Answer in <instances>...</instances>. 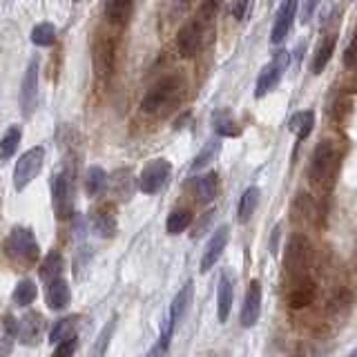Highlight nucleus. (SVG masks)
<instances>
[{
	"instance_id": "nucleus-36",
	"label": "nucleus",
	"mask_w": 357,
	"mask_h": 357,
	"mask_svg": "<svg viewBox=\"0 0 357 357\" xmlns=\"http://www.w3.org/2000/svg\"><path fill=\"white\" fill-rule=\"evenodd\" d=\"M112 333H114V319H112L107 326L100 331L98 335V340L94 344V351H92V357H103L105 351H107V344H109V337H112Z\"/></svg>"
},
{
	"instance_id": "nucleus-37",
	"label": "nucleus",
	"mask_w": 357,
	"mask_h": 357,
	"mask_svg": "<svg viewBox=\"0 0 357 357\" xmlns=\"http://www.w3.org/2000/svg\"><path fill=\"white\" fill-rule=\"evenodd\" d=\"M221 3H223V0H204V3H201V7H199V14L197 16L208 25V22H212V18L217 16Z\"/></svg>"
},
{
	"instance_id": "nucleus-3",
	"label": "nucleus",
	"mask_w": 357,
	"mask_h": 357,
	"mask_svg": "<svg viewBox=\"0 0 357 357\" xmlns=\"http://www.w3.org/2000/svg\"><path fill=\"white\" fill-rule=\"evenodd\" d=\"M310 241L306 234H293V237L288 239V245H286V255H284V268L286 273L295 279H301V277H308V266H310Z\"/></svg>"
},
{
	"instance_id": "nucleus-38",
	"label": "nucleus",
	"mask_w": 357,
	"mask_h": 357,
	"mask_svg": "<svg viewBox=\"0 0 357 357\" xmlns=\"http://www.w3.org/2000/svg\"><path fill=\"white\" fill-rule=\"evenodd\" d=\"M74 351H76V335H72V337H65L63 342L56 344L54 357H72Z\"/></svg>"
},
{
	"instance_id": "nucleus-26",
	"label": "nucleus",
	"mask_w": 357,
	"mask_h": 357,
	"mask_svg": "<svg viewBox=\"0 0 357 357\" xmlns=\"http://www.w3.org/2000/svg\"><path fill=\"white\" fill-rule=\"evenodd\" d=\"M257 204H259V188H257V185H250V188L241 195V199H239L237 219H239L241 223L250 221V217L255 215V210H257Z\"/></svg>"
},
{
	"instance_id": "nucleus-9",
	"label": "nucleus",
	"mask_w": 357,
	"mask_h": 357,
	"mask_svg": "<svg viewBox=\"0 0 357 357\" xmlns=\"http://www.w3.org/2000/svg\"><path fill=\"white\" fill-rule=\"evenodd\" d=\"M170 172H172V165H170V161H165V159H154L150 163H145L143 172L139 176L141 192L143 195H156L165 185Z\"/></svg>"
},
{
	"instance_id": "nucleus-11",
	"label": "nucleus",
	"mask_w": 357,
	"mask_h": 357,
	"mask_svg": "<svg viewBox=\"0 0 357 357\" xmlns=\"http://www.w3.org/2000/svg\"><path fill=\"white\" fill-rule=\"evenodd\" d=\"M299 0H282L277 9V16L273 22V31H271V43L273 45H282L288 36L290 27L295 22V11H297Z\"/></svg>"
},
{
	"instance_id": "nucleus-4",
	"label": "nucleus",
	"mask_w": 357,
	"mask_h": 357,
	"mask_svg": "<svg viewBox=\"0 0 357 357\" xmlns=\"http://www.w3.org/2000/svg\"><path fill=\"white\" fill-rule=\"evenodd\" d=\"M5 252L9 259L20 261V264H33L38 259L40 248L38 241L33 237V232L29 228H14L9 232V237L5 239Z\"/></svg>"
},
{
	"instance_id": "nucleus-17",
	"label": "nucleus",
	"mask_w": 357,
	"mask_h": 357,
	"mask_svg": "<svg viewBox=\"0 0 357 357\" xmlns=\"http://www.w3.org/2000/svg\"><path fill=\"white\" fill-rule=\"evenodd\" d=\"M315 284L310 282L308 277H301V279H295L293 288H290L288 293V304L290 308H304L308 304H312V299H315Z\"/></svg>"
},
{
	"instance_id": "nucleus-42",
	"label": "nucleus",
	"mask_w": 357,
	"mask_h": 357,
	"mask_svg": "<svg viewBox=\"0 0 357 357\" xmlns=\"http://www.w3.org/2000/svg\"><path fill=\"white\" fill-rule=\"evenodd\" d=\"M165 353H167V344H163V342L159 340V344H154L145 357H165Z\"/></svg>"
},
{
	"instance_id": "nucleus-35",
	"label": "nucleus",
	"mask_w": 357,
	"mask_h": 357,
	"mask_svg": "<svg viewBox=\"0 0 357 357\" xmlns=\"http://www.w3.org/2000/svg\"><path fill=\"white\" fill-rule=\"evenodd\" d=\"M219 150H221V143L215 139V141H210V143H206V148L201 150L199 154H197V159L192 161V170H199V167H206L215 156L219 154Z\"/></svg>"
},
{
	"instance_id": "nucleus-23",
	"label": "nucleus",
	"mask_w": 357,
	"mask_h": 357,
	"mask_svg": "<svg viewBox=\"0 0 357 357\" xmlns=\"http://www.w3.org/2000/svg\"><path fill=\"white\" fill-rule=\"evenodd\" d=\"M67 304H70V286L63 277L54 279L50 282V288H47V306L52 310H63Z\"/></svg>"
},
{
	"instance_id": "nucleus-10",
	"label": "nucleus",
	"mask_w": 357,
	"mask_h": 357,
	"mask_svg": "<svg viewBox=\"0 0 357 357\" xmlns=\"http://www.w3.org/2000/svg\"><path fill=\"white\" fill-rule=\"evenodd\" d=\"M288 63H290V59H288V54H277V59L273 61V63H268L264 70H261V74H259V78H257V85H255V96L257 98H264L271 89H275L277 87V83L282 81V76H284V72H286V67H288Z\"/></svg>"
},
{
	"instance_id": "nucleus-33",
	"label": "nucleus",
	"mask_w": 357,
	"mask_h": 357,
	"mask_svg": "<svg viewBox=\"0 0 357 357\" xmlns=\"http://www.w3.org/2000/svg\"><path fill=\"white\" fill-rule=\"evenodd\" d=\"M14 304L18 306H29L33 299H36V284L29 282V279H22L18 282V286L14 288Z\"/></svg>"
},
{
	"instance_id": "nucleus-25",
	"label": "nucleus",
	"mask_w": 357,
	"mask_h": 357,
	"mask_svg": "<svg viewBox=\"0 0 357 357\" xmlns=\"http://www.w3.org/2000/svg\"><path fill=\"white\" fill-rule=\"evenodd\" d=\"M315 126V112L312 109H304V112H297V114L290 116L288 121V130L297 134L299 141H304L308 137V132Z\"/></svg>"
},
{
	"instance_id": "nucleus-43",
	"label": "nucleus",
	"mask_w": 357,
	"mask_h": 357,
	"mask_svg": "<svg viewBox=\"0 0 357 357\" xmlns=\"http://www.w3.org/2000/svg\"><path fill=\"white\" fill-rule=\"evenodd\" d=\"M9 351H11V340L3 337V340H0V357H7Z\"/></svg>"
},
{
	"instance_id": "nucleus-24",
	"label": "nucleus",
	"mask_w": 357,
	"mask_h": 357,
	"mask_svg": "<svg viewBox=\"0 0 357 357\" xmlns=\"http://www.w3.org/2000/svg\"><path fill=\"white\" fill-rule=\"evenodd\" d=\"M315 215H317V206L312 197L306 192H299L293 201V219L299 223H310L315 221Z\"/></svg>"
},
{
	"instance_id": "nucleus-13",
	"label": "nucleus",
	"mask_w": 357,
	"mask_h": 357,
	"mask_svg": "<svg viewBox=\"0 0 357 357\" xmlns=\"http://www.w3.org/2000/svg\"><path fill=\"white\" fill-rule=\"evenodd\" d=\"M230 241V228L228 226H221L215 234L210 237V241L206 243V250L201 255V264H199V271L201 273H208L212 266L219 261V257L226 250V245Z\"/></svg>"
},
{
	"instance_id": "nucleus-18",
	"label": "nucleus",
	"mask_w": 357,
	"mask_h": 357,
	"mask_svg": "<svg viewBox=\"0 0 357 357\" xmlns=\"http://www.w3.org/2000/svg\"><path fill=\"white\" fill-rule=\"evenodd\" d=\"M212 128H215L219 137H228V139H237L241 134L237 119L232 116L230 109H217L215 114H212Z\"/></svg>"
},
{
	"instance_id": "nucleus-1",
	"label": "nucleus",
	"mask_w": 357,
	"mask_h": 357,
	"mask_svg": "<svg viewBox=\"0 0 357 357\" xmlns=\"http://www.w3.org/2000/svg\"><path fill=\"white\" fill-rule=\"evenodd\" d=\"M342 150L333 141H319L310 154L308 181L312 188H331L340 170Z\"/></svg>"
},
{
	"instance_id": "nucleus-14",
	"label": "nucleus",
	"mask_w": 357,
	"mask_h": 357,
	"mask_svg": "<svg viewBox=\"0 0 357 357\" xmlns=\"http://www.w3.org/2000/svg\"><path fill=\"white\" fill-rule=\"evenodd\" d=\"M259 315H261V284L250 282L248 290H245V297H243L241 324L245 328H250L259 321Z\"/></svg>"
},
{
	"instance_id": "nucleus-44",
	"label": "nucleus",
	"mask_w": 357,
	"mask_h": 357,
	"mask_svg": "<svg viewBox=\"0 0 357 357\" xmlns=\"http://www.w3.org/2000/svg\"><path fill=\"white\" fill-rule=\"evenodd\" d=\"M349 357H357V349H355V351H353V353H351Z\"/></svg>"
},
{
	"instance_id": "nucleus-15",
	"label": "nucleus",
	"mask_w": 357,
	"mask_h": 357,
	"mask_svg": "<svg viewBox=\"0 0 357 357\" xmlns=\"http://www.w3.org/2000/svg\"><path fill=\"white\" fill-rule=\"evenodd\" d=\"M36 94H38V61L31 59L25 72V78H22V85H20V100H22V112H25V114H31L33 105H36Z\"/></svg>"
},
{
	"instance_id": "nucleus-34",
	"label": "nucleus",
	"mask_w": 357,
	"mask_h": 357,
	"mask_svg": "<svg viewBox=\"0 0 357 357\" xmlns=\"http://www.w3.org/2000/svg\"><path fill=\"white\" fill-rule=\"evenodd\" d=\"M72 335H74V319L72 317H65V319H59V321L54 324V328L50 333V342L52 344H59L65 337H72Z\"/></svg>"
},
{
	"instance_id": "nucleus-5",
	"label": "nucleus",
	"mask_w": 357,
	"mask_h": 357,
	"mask_svg": "<svg viewBox=\"0 0 357 357\" xmlns=\"http://www.w3.org/2000/svg\"><path fill=\"white\" fill-rule=\"evenodd\" d=\"M52 199H54V210L59 219L72 217L74 210V178L67 170H61L52 181Z\"/></svg>"
},
{
	"instance_id": "nucleus-28",
	"label": "nucleus",
	"mask_w": 357,
	"mask_h": 357,
	"mask_svg": "<svg viewBox=\"0 0 357 357\" xmlns=\"http://www.w3.org/2000/svg\"><path fill=\"white\" fill-rule=\"evenodd\" d=\"M63 273V257L61 252L52 250L47 257H45V261L40 264V279H45V282H54V279H59Z\"/></svg>"
},
{
	"instance_id": "nucleus-29",
	"label": "nucleus",
	"mask_w": 357,
	"mask_h": 357,
	"mask_svg": "<svg viewBox=\"0 0 357 357\" xmlns=\"http://www.w3.org/2000/svg\"><path fill=\"white\" fill-rule=\"evenodd\" d=\"M105 183H107V174H105L103 167H98V165L89 167L87 174H85V192L89 197H96L100 190L105 188Z\"/></svg>"
},
{
	"instance_id": "nucleus-2",
	"label": "nucleus",
	"mask_w": 357,
	"mask_h": 357,
	"mask_svg": "<svg viewBox=\"0 0 357 357\" xmlns=\"http://www.w3.org/2000/svg\"><path fill=\"white\" fill-rule=\"evenodd\" d=\"M183 96V83L181 78L167 76L161 78L159 83H154L141 100V109L145 114H167L170 109L178 105V100Z\"/></svg>"
},
{
	"instance_id": "nucleus-40",
	"label": "nucleus",
	"mask_w": 357,
	"mask_h": 357,
	"mask_svg": "<svg viewBox=\"0 0 357 357\" xmlns=\"http://www.w3.org/2000/svg\"><path fill=\"white\" fill-rule=\"evenodd\" d=\"M321 0H301V22H308Z\"/></svg>"
},
{
	"instance_id": "nucleus-31",
	"label": "nucleus",
	"mask_w": 357,
	"mask_h": 357,
	"mask_svg": "<svg viewBox=\"0 0 357 357\" xmlns=\"http://www.w3.org/2000/svg\"><path fill=\"white\" fill-rule=\"evenodd\" d=\"M29 38L33 45H38V47H50V45L56 40V27L52 22H38V25L31 29Z\"/></svg>"
},
{
	"instance_id": "nucleus-21",
	"label": "nucleus",
	"mask_w": 357,
	"mask_h": 357,
	"mask_svg": "<svg viewBox=\"0 0 357 357\" xmlns=\"http://www.w3.org/2000/svg\"><path fill=\"white\" fill-rule=\"evenodd\" d=\"M132 0H105V18L112 25H126L132 16Z\"/></svg>"
},
{
	"instance_id": "nucleus-30",
	"label": "nucleus",
	"mask_w": 357,
	"mask_h": 357,
	"mask_svg": "<svg viewBox=\"0 0 357 357\" xmlns=\"http://www.w3.org/2000/svg\"><path fill=\"white\" fill-rule=\"evenodd\" d=\"M190 223H192V212L190 210H183V208H178L174 212H170V217H167V223H165V228L170 234H181Z\"/></svg>"
},
{
	"instance_id": "nucleus-8",
	"label": "nucleus",
	"mask_w": 357,
	"mask_h": 357,
	"mask_svg": "<svg viewBox=\"0 0 357 357\" xmlns=\"http://www.w3.org/2000/svg\"><path fill=\"white\" fill-rule=\"evenodd\" d=\"M190 301H192V282H188V284L176 293V297L172 299L170 310H167V317L163 319V326H161V342H163V344L170 346V340H172V333H174L176 321L181 319V317L185 315V312H188Z\"/></svg>"
},
{
	"instance_id": "nucleus-41",
	"label": "nucleus",
	"mask_w": 357,
	"mask_h": 357,
	"mask_svg": "<svg viewBox=\"0 0 357 357\" xmlns=\"http://www.w3.org/2000/svg\"><path fill=\"white\" fill-rule=\"evenodd\" d=\"M248 5H250V0H237V3L232 5V16L241 20L245 16V11H248Z\"/></svg>"
},
{
	"instance_id": "nucleus-16",
	"label": "nucleus",
	"mask_w": 357,
	"mask_h": 357,
	"mask_svg": "<svg viewBox=\"0 0 357 357\" xmlns=\"http://www.w3.org/2000/svg\"><path fill=\"white\" fill-rule=\"evenodd\" d=\"M43 326L45 324H43V317L38 315V312H27V315H22L18 319V340L27 346L38 344Z\"/></svg>"
},
{
	"instance_id": "nucleus-19",
	"label": "nucleus",
	"mask_w": 357,
	"mask_h": 357,
	"mask_svg": "<svg viewBox=\"0 0 357 357\" xmlns=\"http://www.w3.org/2000/svg\"><path fill=\"white\" fill-rule=\"evenodd\" d=\"M232 310V282L230 277L223 273L219 279V288H217V317L219 321H226L230 317Z\"/></svg>"
},
{
	"instance_id": "nucleus-32",
	"label": "nucleus",
	"mask_w": 357,
	"mask_h": 357,
	"mask_svg": "<svg viewBox=\"0 0 357 357\" xmlns=\"http://www.w3.org/2000/svg\"><path fill=\"white\" fill-rule=\"evenodd\" d=\"M94 230L100 234V237H114V232H116V217L112 215V212H107V210L96 212Z\"/></svg>"
},
{
	"instance_id": "nucleus-39",
	"label": "nucleus",
	"mask_w": 357,
	"mask_h": 357,
	"mask_svg": "<svg viewBox=\"0 0 357 357\" xmlns=\"http://www.w3.org/2000/svg\"><path fill=\"white\" fill-rule=\"evenodd\" d=\"M344 65L349 67V70H357V33L351 38L349 47L344 52Z\"/></svg>"
},
{
	"instance_id": "nucleus-6",
	"label": "nucleus",
	"mask_w": 357,
	"mask_h": 357,
	"mask_svg": "<svg viewBox=\"0 0 357 357\" xmlns=\"http://www.w3.org/2000/svg\"><path fill=\"white\" fill-rule=\"evenodd\" d=\"M43 161H45V148H40V145H36V148H31L22 154L16 163V170H14V188L25 190L43 170Z\"/></svg>"
},
{
	"instance_id": "nucleus-22",
	"label": "nucleus",
	"mask_w": 357,
	"mask_h": 357,
	"mask_svg": "<svg viewBox=\"0 0 357 357\" xmlns=\"http://www.w3.org/2000/svg\"><path fill=\"white\" fill-rule=\"evenodd\" d=\"M195 192H197V199L201 201V204H210V201H215V197L219 192V174L208 172L204 176H199L195 181Z\"/></svg>"
},
{
	"instance_id": "nucleus-20",
	"label": "nucleus",
	"mask_w": 357,
	"mask_h": 357,
	"mask_svg": "<svg viewBox=\"0 0 357 357\" xmlns=\"http://www.w3.org/2000/svg\"><path fill=\"white\" fill-rule=\"evenodd\" d=\"M335 45H337V33H331V36H326L319 43L315 56H312V67H310L312 74H321L326 70V65L331 63L333 54H335Z\"/></svg>"
},
{
	"instance_id": "nucleus-12",
	"label": "nucleus",
	"mask_w": 357,
	"mask_h": 357,
	"mask_svg": "<svg viewBox=\"0 0 357 357\" xmlns=\"http://www.w3.org/2000/svg\"><path fill=\"white\" fill-rule=\"evenodd\" d=\"M92 65L94 74L100 81L109 78L112 70H114V43L107 38H98L92 47Z\"/></svg>"
},
{
	"instance_id": "nucleus-7",
	"label": "nucleus",
	"mask_w": 357,
	"mask_h": 357,
	"mask_svg": "<svg viewBox=\"0 0 357 357\" xmlns=\"http://www.w3.org/2000/svg\"><path fill=\"white\" fill-rule=\"evenodd\" d=\"M204 27H206V22L197 16L178 29L176 47L183 59H195V56L201 52V45H204Z\"/></svg>"
},
{
	"instance_id": "nucleus-27",
	"label": "nucleus",
	"mask_w": 357,
	"mask_h": 357,
	"mask_svg": "<svg viewBox=\"0 0 357 357\" xmlns=\"http://www.w3.org/2000/svg\"><path fill=\"white\" fill-rule=\"evenodd\" d=\"M20 137H22V130L18 126L7 128V132L3 134V139H0V163L9 161L11 156L16 154L18 145H20Z\"/></svg>"
}]
</instances>
